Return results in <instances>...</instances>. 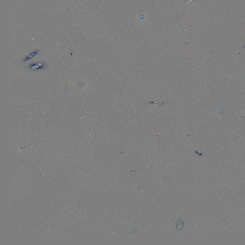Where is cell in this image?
Segmentation results:
<instances>
[{
  "label": "cell",
  "instance_id": "cell-1",
  "mask_svg": "<svg viewBox=\"0 0 245 245\" xmlns=\"http://www.w3.org/2000/svg\"><path fill=\"white\" fill-rule=\"evenodd\" d=\"M243 115H244V116H245V114H243Z\"/></svg>",
  "mask_w": 245,
  "mask_h": 245
}]
</instances>
